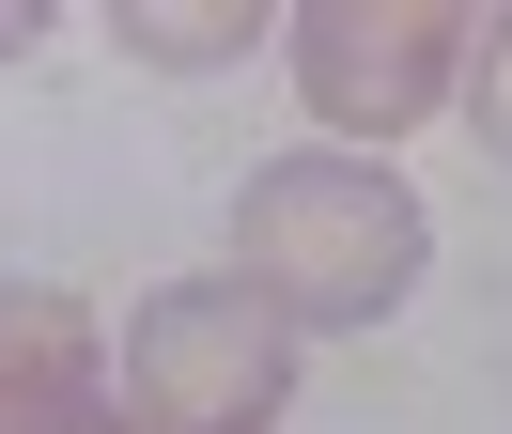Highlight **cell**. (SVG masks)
<instances>
[{
  "label": "cell",
  "instance_id": "obj_1",
  "mask_svg": "<svg viewBox=\"0 0 512 434\" xmlns=\"http://www.w3.org/2000/svg\"><path fill=\"white\" fill-rule=\"evenodd\" d=\"M419 264H435V217H419V186L388 155H326L311 140V155H264L233 186V279L295 341L311 326H388L419 295Z\"/></svg>",
  "mask_w": 512,
  "mask_h": 434
},
{
  "label": "cell",
  "instance_id": "obj_2",
  "mask_svg": "<svg viewBox=\"0 0 512 434\" xmlns=\"http://www.w3.org/2000/svg\"><path fill=\"white\" fill-rule=\"evenodd\" d=\"M295 403V326L249 279H156L125 310V434H280Z\"/></svg>",
  "mask_w": 512,
  "mask_h": 434
},
{
  "label": "cell",
  "instance_id": "obj_3",
  "mask_svg": "<svg viewBox=\"0 0 512 434\" xmlns=\"http://www.w3.org/2000/svg\"><path fill=\"white\" fill-rule=\"evenodd\" d=\"M466 78V0H295V93H311L326 155L404 140Z\"/></svg>",
  "mask_w": 512,
  "mask_h": 434
},
{
  "label": "cell",
  "instance_id": "obj_4",
  "mask_svg": "<svg viewBox=\"0 0 512 434\" xmlns=\"http://www.w3.org/2000/svg\"><path fill=\"white\" fill-rule=\"evenodd\" d=\"M109 419V341L78 295L47 279H0V434H78Z\"/></svg>",
  "mask_w": 512,
  "mask_h": 434
},
{
  "label": "cell",
  "instance_id": "obj_5",
  "mask_svg": "<svg viewBox=\"0 0 512 434\" xmlns=\"http://www.w3.org/2000/svg\"><path fill=\"white\" fill-rule=\"evenodd\" d=\"M109 31H125V62H156V78H218V62H249V0H125V16H109Z\"/></svg>",
  "mask_w": 512,
  "mask_h": 434
},
{
  "label": "cell",
  "instance_id": "obj_6",
  "mask_svg": "<svg viewBox=\"0 0 512 434\" xmlns=\"http://www.w3.org/2000/svg\"><path fill=\"white\" fill-rule=\"evenodd\" d=\"M450 93H466V140L512 171V16H466V78Z\"/></svg>",
  "mask_w": 512,
  "mask_h": 434
},
{
  "label": "cell",
  "instance_id": "obj_7",
  "mask_svg": "<svg viewBox=\"0 0 512 434\" xmlns=\"http://www.w3.org/2000/svg\"><path fill=\"white\" fill-rule=\"evenodd\" d=\"M47 47V0H0V62H32Z\"/></svg>",
  "mask_w": 512,
  "mask_h": 434
},
{
  "label": "cell",
  "instance_id": "obj_8",
  "mask_svg": "<svg viewBox=\"0 0 512 434\" xmlns=\"http://www.w3.org/2000/svg\"><path fill=\"white\" fill-rule=\"evenodd\" d=\"M78 434H125V419H78Z\"/></svg>",
  "mask_w": 512,
  "mask_h": 434
}]
</instances>
